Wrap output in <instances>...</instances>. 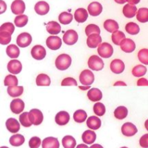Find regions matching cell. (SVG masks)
<instances>
[{"label": "cell", "instance_id": "d4e9b609", "mask_svg": "<svg viewBox=\"0 0 148 148\" xmlns=\"http://www.w3.org/2000/svg\"><path fill=\"white\" fill-rule=\"evenodd\" d=\"M101 120L95 116L89 117L86 121V125L89 129L92 130H97L101 127Z\"/></svg>", "mask_w": 148, "mask_h": 148}, {"label": "cell", "instance_id": "94428289", "mask_svg": "<svg viewBox=\"0 0 148 148\" xmlns=\"http://www.w3.org/2000/svg\"><path fill=\"white\" fill-rule=\"evenodd\" d=\"M1 148H9V147H6V146H3V147H1Z\"/></svg>", "mask_w": 148, "mask_h": 148}, {"label": "cell", "instance_id": "f546056e", "mask_svg": "<svg viewBox=\"0 0 148 148\" xmlns=\"http://www.w3.org/2000/svg\"><path fill=\"white\" fill-rule=\"evenodd\" d=\"M24 88L23 86H12L8 87L7 93L12 98H17L23 94Z\"/></svg>", "mask_w": 148, "mask_h": 148}, {"label": "cell", "instance_id": "9f6ffc18", "mask_svg": "<svg viewBox=\"0 0 148 148\" xmlns=\"http://www.w3.org/2000/svg\"><path fill=\"white\" fill-rule=\"evenodd\" d=\"M114 86H126V84L123 81H118L114 84Z\"/></svg>", "mask_w": 148, "mask_h": 148}, {"label": "cell", "instance_id": "5bb4252c", "mask_svg": "<svg viewBox=\"0 0 148 148\" xmlns=\"http://www.w3.org/2000/svg\"><path fill=\"white\" fill-rule=\"evenodd\" d=\"M110 70L113 73L118 75V74L122 73L125 69V64L120 59H114L110 63Z\"/></svg>", "mask_w": 148, "mask_h": 148}, {"label": "cell", "instance_id": "db71d44e", "mask_svg": "<svg viewBox=\"0 0 148 148\" xmlns=\"http://www.w3.org/2000/svg\"><path fill=\"white\" fill-rule=\"evenodd\" d=\"M0 4H1V12H0V13L2 14V13H4V12L6 11V10H7V4H6V3L4 2V1H2V0L0 1Z\"/></svg>", "mask_w": 148, "mask_h": 148}, {"label": "cell", "instance_id": "ab89813d", "mask_svg": "<svg viewBox=\"0 0 148 148\" xmlns=\"http://www.w3.org/2000/svg\"><path fill=\"white\" fill-rule=\"evenodd\" d=\"M73 17L72 14L69 12H63L60 13V14L59 15L58 17V20L60 23H62V25H68L72 22Z\"/></svg>", "mask_w": 148, "mask_h": 148}, {"label": "cell", "instance_id": "5b68a950", "mask_svg": "<svg viewBox=\"0 0 148 148\" xmlns=\"http://www.w3.org/2000/svg\"><path fill=\"white\" fill-rule=\"evenodd\" d=\"M79 80L83 85H91L94 81V74L89 69H84L80 74Z\"/></svg>", "mask_w": 148, "mask_h": 148}, {"label": "cell", "instance_id": "7402d4cb", "mask_svg": "<svg viewBox=\"0 0 148 148\" xmlns=\"http://www.w3.org/2000/svg\"><path fill=\"white\" fill-rule=\"evenodd\" d=\"M88 12L84 8L77 9L74 13V18H75V21L79 23H83L86 22V20L88 18Z\"/></svg>", "mask_w": 148, "mask_h": 148}, {"label": "cell", "instance_id": "9c48e42d", "mask_svg": "<svg viewBox=\"0 0 148 148\" xmlns=\"http://www.w3.org/2000/svg\"><path fill=\"white\" fill-rule=\"evenodd\" d=\"M31 56L33 59L36 60H42L46 56V50L44 47L41 45H36L31 49Z\"/></svg>", "mask_w": 148, "mask_h": 148}, {"label": "cell", "instance_id": "f907efd6", "mask_svg": "<svg viewBox=\"0 0 148 148\" xmlns=\"http://www.w3.org/2000/svg\"><path fill=\"white\" fill-rule=\"evenodd\" d=\"M62 86H77L76 80L73 77H66L63 79V80L61 82Z\"/></svg>", "mask_w": 148, "mask_h": 148}, {"label": "cell", "instance_id": "8fae6325", "mask_svg": "<svg viewBox=\"0 0 148 148\" xmlns=\"http://www.w3.org/2000/svg\"><path fill=\"white\" fill-rule=\"evenodd\" d=\"M26 10V4L23 0H15L11 4V10L13 14L20 15Z\"/></svg>", "mask_w": 148, "mask_h": 148}, {"label": "cell", "instance_id": "681fc988", "mask_svg": "<svg viewBox=\"0 0 148 148\" xmlns=\"http://www.w3.org/2000/svg\"><path fill=\"white\" fill-rule=\"evenodd\" d=\"M41 144V140L38 137H33L29 140V147L30 148H39Z\"/></svg>", "mask_w": 148, "mask_h": 148}, {"label": "cell", "instance_id": "680465c9", "mask_svg": "<svg viewBox=\"0 0 148 148\" xmlns=\"http://www.w3.org/2000/svg\"><path fill=\"white\" fill-rule=\"evenodd\" d=\"M76 148H89V147L85 144H80L77 146Z\"/></svg>", "mask_w": 148, "mask_h": 148}, {"label": "cell", "instance_id": "ac0fdd59", "mask_svg": "<svg viewBox=\"0 0 148 148\" xmlns=\"http://www.w3.org/2000/svg\"><path fill=\"white\" fill-rule=\"evenodd\" d=\"M6 127L10 133L13 134L18 132L20 128L19 122L14 118H10L6 121Z\"/></svg>", "mask_w": 148, "mask_h": 148}, {"label": "cell", "instance_id": "7bdbcfd3", "mask_svg": "<svg viewBox=\"0 0 148 148\" xmlns=\"http://www.w3.org/2000/svg\"><path fill=\"white\" fill-rule=\"evenodd\" d=\"M93 111L94 113L98 116H102L104 114H105V106L102 103H97L94 105L93 107Z\"/></svg>", "mask_w": 148, "mask_h": 148}, {"label": "cell", "instance_id": "f5cc1de1", "mask_svg": "<svg viewBox=\"0 0 148 148\" xmlns=\"http://www.w3.org/2000/svg\"><path fill=\"white\" fill-rule=\"evenodd\" d=\"M147 85H148L147 79H145V78H140L139 79H138L137 81L138 86H147Z\"/></svg>", "mask_w": 148, "mask_h": 148}, {"label": "cell", "instance_id": "e0dca14e", "mask_svg": "<svg viewBox=\"0 0 148 148\" xmlns=\"http://www.w3.org/2000/svg\"><path fill=\"white\" fill-rule=\"evenodd\" d=\"M102 43V38L99 34H94L90 35L88 36L86 40V44L88 47L91 48V49H94L97 48L100 43Z\"/></svg>", "mask_w": 148, "mask_h": 148}, {"label": "cell", "instance_id": "7a4b0ae2", "mask_svg": "<svg viewBox=\"0 0 148 148\" xmlns=\"http://www.w3.org/2000/svg\"><path fill=\"white\" fill-rule=\"evenodd\" d=\"M97 52L100 57L107 59L111 57L113 53V48L110 43H100L97 48Z\"/></svg>", "mask_w": 148, "mask_h": 148}, {"label": "cell", "instance_id": "83f0119b", "mask_svg": "<svg viewBox=\"0 0 148 148\" xmlns=\"http://www.w3.org/2000/svg\"><path fill=\"white\" fill-rule=\"evenodd\" d=\"M103 26H104V28L109 33H113L116 30H118L119 28V25L117 22L115 21L114 20H111V19L105 20Z\"/></svg>", "mask_w": 148, "mask_h": 148}, {"label": "cell", "instance_id": "30bf717a", "mask_svg": "<svg viewBox=\"0 0 148 148\" xmlns=\"http://www.w3.org/2000/svg\"><path fill=\"white\" fill-rule=\"evenodd\" d=\"M137 128L133 124L126 122L121 127V132L126 137H132L137 133Z\"/></svg>", "mask_w": 148, "mask_h": 148}, {"label": "cell", "instance_id": "cb8c5ba5", "mask_svg": "<svg viewBox=\"0 0 148 148\" xmlns=\"http://www.w3.org/2000/svg\"><path fill=\"white\" fill-rule=\"evenodd\" d=\"M97 135L95 132L91 130H86L82 134V140L85 144L91 145L95 142Z\"/></svg>", "mask_w": 148, "mask_h": 148}, {"label": "cell", "instance_id": "836d02e7", "mask_svg": "<svg viewBox=\"0 0 148 148\" xmlns=\"http://www.w3.org/2000/svg\"><path fill=\"white\" fill-rule=\"evenodd\" d=\"M62 144L64 148H75L76 145V141L73 137L67 135L62 138Z\"/></svg>", "mask_w": 148, "mask_h": 148}, {"label": "cell", "instance_id": "3957f363", "mask_svg": "<svg viewBox=\"0 0 148 148\" xmlns=\"http://www.w3.org/2000/svg\"><path fill=\"white\" fill-rule=\"evenodd\" d=\"M88 66L91 70L100 71L104 67V62L102 59L97 55H92L88 60Z\"/></svg>", "mask_w": 148, "mask_h": 148}, {"label": "cell", "instance_id": "7dc6e473", "mask_svg": "<svg viewBox=\"0 0 148 148\" xmlns=\"http://www.w3.org/2000/svg\"><path fill=\"white\" fill-rule=\"evenodd\" d=\"M11 41V34L7 32H0V43L7 45Z\"/></svg>", "mask_w": 148, "mask_h": 148}, {"label": "cell", "instance_id": "6125c7cd", "mask_svg": "<svg viewBox=\"0 0 148 148\" xmlns=\"http://www.w3.org/2000/svg\"><path fill=\"white\" fill-rule=\"evenodd\" d=\"M120 148H128V147H120Z\"/></svg>", "mask_w": 148, "mask_h": 148}, {"label": "cell", "instance_id": "f1b7e54d", "mask_svg": "<svg viewBox=\"0 0 148 148\" xmlns=\"http://www.w3.org/2000/svg\"><path fill=\"white\" fill-rule=\"evenodd\" d=\"M6 53L9 57L12 59H17L20 55V49L16 45L10 44L7 47Z\"/></svg>", "mask_w": 148, "mask_h": 148}, {"label": "cell", "instance_id": "44dd1931", "mask_svg": "<svg viewBox=\"0 0 148 148\" xmlns=\"http://www.w3.org/2000/svg\"><path fill=\"white\" fill-rule=\"evenodd\" d=\"M87 97L92 102H97L102 99V93L98 88H91L87 92Z\"/></svg>", "mask_w": 148, "mask_h": 148}, {"label": "cell", "instance_id": "d590c367", "mask_svg": "<svg viewBox=\"0 0 148 148\" xmlns=\"http://www.w3.org/2000/svg\"><path fill=\"white\" fill-rule=\"evenodd\" d=\"M125 30L130 35H136L139 33V26L136 23H133V22H130L128 23L125 26Z\"/></svg>", "mask_w": 148, "mask_h": 148}, {"label": "cell", "instance_id": "b9f144b4", "mask_svg": "<svg viewBox=\"0 0 148 148\" xmlns=\"http://www.w3.org/2000/svg\"><path fill=\"white\" fill-rule=\"evenodd\" d=\"M4 86L12 87V86H17L18 85V79L16 77V76L12 75H7L4 78Z\"/></svg>", "mask_w": 148, "mask_h": 148}, {"label": "cell", "instance_id": "4dcf8cb0", "mask_svg": "<svg viewBox=\"0 0 148 148\" xmlns=\"http://www.w3.org/2000/svg\"><path fill=\"white\" fill-rule=\"evenodd\" d=\"M36 83L37 86H49L51 84V79L47 75L40 74L36 77Z\"/></svg>", "mask_w": 148, "mask_h": 148}, {"label": "cell", "instance_id": "74e56055", "mask_svg": "<svg viewBox=\"0 0 148 148\" xmlns=\"http://www.w3.org/2000/svg\"><path fill=\"white\" fill-rule=\"evenodd\" d=\"M87 118V114L84 110H77L73 114V119L77 123H83Z\"/></svg>", "mask_w": 148, "mask_h": 148}, {"label": "cell", "instance_id": "60d3db41", "mask_svg": "<svg viewBox=\"0 0 148 148\" xmlns=\"http://www.w3.org/2000/svg\"><path fill=\"white\" fill-rule=\"evenodd\" d=\"M28 21V17L26 14H20V15L17 16L14 20L15 25L17 27H24L27 25Z\"/></svg>", "mask_w": 148, "mask_h": 148}, {"label": "cell", "instance_id": "7c38bea8", "mask_svg": "<svg viewBox=\"0 0 148 148\" xmlns=\"http://www.w3.org/2000/svg\"><path fill=\"white\" fill-rule=\"evenodd\" d=\"M120 49L126 53H132L136 49V44L133 40L130 38H125L120 42Z\"/></svg>", "mask_w": 148, "mask_h": 148}, {"label": "cell", "instance_id": "c3c4849f", "mask_svg": "<svg viewBox=\"0 0 148 148\" xmlns=\"http://www.w3.org/2000/svg\"><path fill=\"white\" fill-rule=\"evenodd\" d=\"M15 30V25L11 23H5L2 24L0 27V32H7L10 34H12Z\"/></svg>", "mask_w": 148, "mask_h": 148}, {"label": "cell", "instance_id": "ee69618b", "mask_svg": "<svg viewBox=\"0 0 148 148\" xmlns=\"http://www.w3.org/2000/svg\"><path fill=\"white\" fill-rule=\"evenodd\" d=\"M85 33L87 36H89L90 35H92L96 33V34H100V29L97 25L95 24H89L86 27Z\"/></svg>", "mask_w": 148, "mask_h": 148}, {"label": "cell", "instance_id": "8992f818", "mask_svg": "<svg viewBox=\"0 0 148 148\" xmlns=\"http://www.w3.org/2000/svg\"><path fill=\"white\" fill-rule=\"evenodd\" d=\"M78 36L76 31L74 30H68L64 33L62 40L65 44L68 46H72L78 41Z\"/></svg>", "mask_w": 148, "mask_h": 148}, {"label": "cell", "instance_id": "484cf974", "mask_svg": "<svg viewBox=\"0 0 148 148\" xmlns=\"http://www.w3.org/2000/svg\"><path fill=\"white\" fill-rule=\"evenodd\" d=\"M137 12V8L135 5L126 4L123 8V14L127 18H132L134 17Z\"/></svg>", "mask_w": 148, "mask_h": 148}, {"label": "cell", "instance_id": "bcb514c9", "mask_svg": "<svg viewBox=\"0 0 148 148\" xmlns=\"http://www.w3.org/2000/svg\"><path fill=\"white\" fill-rule=\"evenodd\" d=\"M19 121H20L22 126L24 127H30L32 125V123L29 120L28 113V112L22 113V114L20 115V117H19Z\"/></svg>", "mask_w": 148, "mask_h": 148}, {"label": "cell", "instance_id": "ffe728a7", "mask_svg": "<svg viewBox=\"0 0 148 148\" xmlns=\"http://www.w3.org/2000/svg\"><path fill=\"white\" fill-rule=\"evenodd\" d=\"M88 12L91 16L96 17L100 15L102 12V6L97 1H94L88 6Z\"/></svg>", "mask_w": 148, "mask_h": 148}, {"label": "cell", "instance_id": "277c9868", "mask_svg": "<svg viewBox=\"0 0 148 148\" xmlns=\"http://www.w3.org/2000/svg\"><path fill=\"white\" fill-rule=\"evenodd\" d=\"M28 117L29 120L32 124L35 126H38L41 124L43 121L44 116L41 111L36 108L31 109L28 112Z\"/></svg>", "mask_w": 148, "mask_h": 148}, {"label": "cell", "instance_id": "d6986e66", "mask_svg": "<svg viewBox=\"0 0 148 148\" xmlns=\"http://www.w3.org/2000/svg\"><path fill=\"white\" fill-rule=\"evenodd\" d=\"M35 12L39 15H45L49 11V5L47 2L44 1H39L34 7Z\"/></svg>", "mask_w": 148, "mask_h": 148}, {"label": "cell", "instance_id": "52a82bcc", "mask_svg": "<svg viewBox=\"0 0 148 148\" xmlns=\"http://www.w3.org/2000/svg\"><path fill=\"white\" fill-rule=\"evenodd\" d=\"M17 44L21 48L28 46L32 42V37L28 33H22L17 37Z\"/></svg>", "mask_w": 148, "mask_h": 148}, {"label": "cell", "instance_id": "11a10c76", "mask_svg": "<svg viewBox=\"0 0 148 148\" xmlns=\"http://www.w3.org/2000/svg\"><path fill=\"white\" fill-rule=\"evenodd\" d=\"M126 1L129 2V4H132V5H135V4H139L140 0H126Z\"/></svg>", "mask_w": 148, "mask_h": 148}, {"label": "cell", "instance_id": "e575fe53", "mask_svg": "<svg viewBox=\"0 0 148 148\" xmlns=\"http://www.w3.org/2000/svg\"><path fill=\"white\" fill-rule=\"evenodd\" d=\"M114 116L118 120L124 119L128 116V109L125 106H118L115 109Z\"/></svg>", "mask_w": 148, "mask_h": 148}, {"label": "cell", "instance_id": "f6af8a7d", "mask_svg": "<svg viewBox=\"0 0 148 148\" xmlns=\"http://www.w3.org/2000/svg\"><path fill=\"white\" fill-rule=\"evenodd\" d=\"M148 49H142L138 53V59L140 61L141 63L144 64L145 65L148 64Z\"/></svg>", "mask_w": 148, "mask_h": 148}, {"label": "cell", "instance_id": "603a6c76", "mask_svg": "<svg viewBox=\"0 0 148 148\" xmlns=\"http://www.w3.org/2000/svg\"><path fill=\"white\" fill-rule=\"evenodd\" d=\"M42 148H59V143L57 138L49 137L42 141Z\"/></svg>", "mask_w": 148, "mask_h": 148}, {"label": "cell", "instance_id": "4fadbf2b", "mask_svg": "<svg viewBox=\"0 0 148 148\" xmlns=\"http://www.w3.org/2000/svg\"><path fill=\"white\" fill-rule=\"evenodd\" d=\"M25 103L20 98L14 99L10 103V110L15 114H20L24 110Z\"/></svg>", "mask_w": 148, "mask_h": 148}, {"label": "cell", "instance_id": "816d5d0a", "mask_svg": "<svg viewBox=\"0 0 148 148\" xmlns=\"http://www.w3.org/2000/svg\"><path fill=\"white\" fill-rule=\"evenodd\" d=\"M148 134H145L142 136L139 140V145L142 147L147 148L148 147Z\"/></svg>", "mask_w": 148, "mask_h": 148}, {"label": "cell", "instance_id": "2e32d148", "mask_svg": "<svg viewBox=\"0 0 148 148\" xmlns=\"http://www.w3.org/2000/svg\"><path fill=\"white\" fill-rule=\"evenodd\" d=\"M55 122L59 126L66 125L70 121V115L67 111H59L55 116Z\"/></svg>", "mask_w": 148, "mask_h": 148}, {"label": "cell", "instance_id": "ba28073f", "mask_svg": "<svg viewBox=\"0 0 148 148\" xmlns=\"http://www.w3.org/2000/svg\"><path fill=\"white\" fill-rule=\"evenodd\" d=\"M46 44L51 50H57L62 46V40L58 36H50L46 39Z\"/></svg>", "mask_w": 148, "mask_h": 148}, {"label": "cell", "instance_id": "4316f807", "mask_svg": "<svg viewBox=\"0 0 148 148\" xmlns=\"http://www.w3.org/2000/svg\"><path fill=\"white\" fill-rule=\"evenodd\" d=\"M46 31L51 35H57L60 33L61 26L55 21H50L46 24Z\"/></svg>", "mask_w": 148, "mask_h": 148}, {"label": "cell", "instance_id": "8d00e7d4", "mask_svg": "<svg viewBox=\"0 0 148 148\" xmlns=\"http://www.w3.org/2000/svg\"><path fill=\"white\" fill-rule=\"evenodd\" d=\"M147 67L142 64H138L132 69V75L136 77H140L147 73Z\"/></svg>", "mask_w": 148, "mask_h": 148}, {"label": "cell", "instance_id": "91938a15", "mask_svg": "<svg viewBox=\"0 0 148 148\" xmlns=\"http://www.w3.org/2000/svg\"><path fill=\"white\" fill-rule=\"evenodd\" d=\"M115 1L118 4H124L126 2V0H115Z\"/></svg>", "mask_w": 148, "mask_h": 148}, {"label": "cell", "instance_id": "1f68e13d", "mask_svg": "<svg viewBox=\"0 0 148 148\" xmlns=\"http://www.w3.org/2000/svg\"><path fill=\"white\" fill-rule=\"evenodd\" d=\"M25 143V137L22 134H16L10 138V143L12 146L19 147Z\"/></svg>", "mask_w": 148, "mask_h": 148}, {"label": "cell", "instance_id": "9a60e30c", "mask_svg": "<svg viewBox=\"0 0 148 148\" xmlns=\"http://www.w3.org/2000/svg\"><path fill=\"white\" fill-rule=\"evenodd\" d=\"M23 66L20 61L17 59H13L9 62L7 64V70L12 75H17L21 72Z\"/></svg>", "mask_w": 148, "mask_h": 148}, {"label": "cell", "instance_id": "6da1fadb", "mask_svg": "<svg viewBox=\"0 0 148 148\" xmlns=\"http://www.w3.org/2000/svg\"><path fill=\"white\" fill-rule=\"evenodd\" d=\"M71 57L68 54L62 53L59 55L55 60V66L59 70H66L71 64Z\"/></svg>", "mask_w": 148, "mask_h": 148}, {"label": "cell", "instance_id": "f35d334b", "mask_svg": "<svg viewBox=\"0 0 148 148\" xmlns=\"http://www.w3.org/2000/svg\"><path fill=\"white\" fill-rule=\"evenodd\" d=\"M125 38H126L125 34L120 30H116V31L113 32L112 34V41L115 45H117V46H119L120 42Z\"/></svg>", "mask_w": 148, "mask_h": 148}, {"label": "cell", "instance_id": "d6a6232c", "mask_svg": "<svg viewBox=\"0 0 148 148\" xmlns=\"http://www.w3.org/2000/svg\"><path fill=\"white\" fill-rule=\"evenodd\" d=\"M136 19L142 23H147L148 21V9L143 7L138 10L136 12Z\"/></svg>", "mask_w": 148, "mask_h": 148}, {"label": "cell", "instance_id": "6f0895ef", "mask_svg": "<svg viewBox=\"0 0 148 148\" xmlns=\"http://www.w3.org/2000/svg\"><path fill=\"white\" fill-rule=\"evenodd\" d=\"M89 148H103V147L99 144H94V145H92L91 147Z\"/></svg>", "mask_w": 148, "mask_h": 148}]
</instances>
